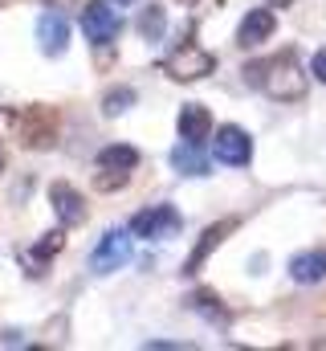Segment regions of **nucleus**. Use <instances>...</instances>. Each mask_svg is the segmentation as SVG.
I'll return each mask as SVG.
<instances>
[{"instance_id":"obj_13","label":"nucleus","mask_w":326,"mask_h":351,"mask_svg":"<svg viewBox=\"0 0 326 351\" xmlns=\"http://www.w3.org/2000/svg\"><path fill=\"white\" fill-rule=\"evenodd\" d=\"M49 200H53V213H58V221H62L66 229L86 221V200H82L70 184H62V180H58V184L49 188Z\"/></svg>"},{"instance_id":"obj_10","label":"nucleus","mask_w":326,"mask_h":351,"mask_svg":"<svg viewBox=\"0 0 326 351\" xmlns=\"http://www.w3.org/2000/svg\"><path fill=\"white\" fill-rule=\"evenodd\" d=\"M66 41H70V21L62 16V12H41V21H37V45L49 53V58H58V53H66Z\"/></svg>"},{"instance_id":"obj_14","label":"nucleus","mask_w":326,"mask_h":351,"mask_svg":"<svg viewBox=\"0 0 326 351\" xmlns=\"http://www.w3.org/2000/svg\"><path fill=\"white\" fill-rule=\"evenodd\" d=\"M290 278L302 282V286L323 282L326 278V250H306V254H298V258L290 262Z\"/></svg>"},{"instance_id":"obj_3","label":"nucleus","mask_w":326,"mask_h":351,"mask_svg":"<svg viewBox=\"0 0 326 351\" xmlns=\"http://www.w3.org/2000/svg\"><path fill=\"white\" fill-rule=\"evenodd\" d=\"M163 70H167V78H175V82H196V78H208V74L216 70V58L204 53V49L188 37V41H179V45L167 53Z\"/></svg>"},{"instance_id":"obj_7","label":"nucleus","mask_w":326,"mask_h":351,"mask_svg":"<svg viewBox=\"0 0 326 351\" xmlns=\"http://www.w3.org/2000/svg\"><path fill=\"white\" fill-rule=\"evenodd\" d=\"M212 156H216L225 168H244V164L253 160V139H249V131H241V127H221L216 139H212Z\"/></svg>"},{"instance_id":"obj_4","label":"nucleus","mask_w":326,"mask_h":351,"mask_svg":"<svg viewBox=\"0 0 326 351\" xmlns=\"http://www.w3.org/2000/svg\"><path fill=\"white\" fill-rule=\"evenodd\" d=\"M179 229H184V217L171 204H151V208L135 213V221H131V233L143 237V241H163V237H171Z\"/></svg>"},{"instance_id":"obj_9","label":"nucleus","mask_w":326,"mask_h":351,"mask_svg":"<svg viewBox=\"0 0 326 351\" xmlns=\"http://www.w3.org/2000/svg\"><path fill=\"white\" fill-rule=\"evenodd\" d=\"M233 229H237V217H225V221L208 225V229H204V237L196 241V250L188 254V262H184V274H200V265L212 258V250H216V245H221V241H225Z\"/></svg>"},{"instance_id":"obj_8","label":"nucleus","mask_w":326,"mask_h":351,"mask_svg":"<svg viewBox=\"0 0 326 351\" xmlns=\"http://www.w3.org/2000/svg\"><path fill=\"white\" fill-rule=\"evenodd\" d=\"M127 258H131V233L110 229V233L94 245V254H90V269H94V274H110V269H118Z\"/></svg>"},{"instance_id":"obj_12","label":"nucleus","mask_w":326,"mask_h":351,"mask_svg":"<svg viewBox=\"0 0 326 351\" xmlns=\"http://www.w3.org/2000/svg\"><path fill=\"white\" fill-rule=\"evenodd\" d=\"M212 135V114L200 106V102H188L184 110H179V139L184 143H196V147H204V139Z\"/></svg>"},{"instance_id":"obj_2","label":"nucleus","mask_w":326,"mask_h":351,"mask_svg":"<svg viewBox=\"0 0 326 351\" xmlns=\"http://www.w3.org/2000/svg\"><path fill=\"white\" fill-rule=\"evenodd\" d=\"M0 139H16L21 147H49L53 114L41 106H0Z\"/></svg>"},{"instance_id":"obj_15","label":"nucleus","mask_w":326,"mask_h":351,"mask_svg":"<svg viewBox=\"0 0 326 351\" xmlns=\"http://www.w3.org/2000/svg\"><path fill=\"white\" fill-rule=\"evenodd\" d=\"M167 160H171V168H179L184 176H208V156L196 143H179Z\"/></svg>"},{"instance_id":"obj_6","label":"nucleus","mask_w":326,"mask_h":351,"mask_svg":"<svg viewBox=\"0 0 326 351\" xmlns=\"http://www.w3.org/2000/svg\"><path fill=\"white\" fill-rule=\"evenodd\" d=\"M118 29H123V21H118V12H114V8H106V0H90V4L82 8V33H86L94 45L114 41V37H118Z\"/></svg>"},{"instance_id":"obj_17","label":"nucleus","mask_w":326,"mask_h":351,"mask_svg":"<svg viewBox=\"0 0 326 351\" xmlns=\"http://www.w3.org/2000/svg\"><path fill=\"white\" fill-rule=\"evenodd\" d=\"M139 33H143V37H151V41H160V37H163V8L147 4V12H143V21H139Z\"/></svg>"},{"instance_id":"obj_16","label":"nucleus","mask_w":326,"mask_h":351,"mask_svg":"<svg viewBox=\"0 0 326 351\" xmlns=\"http://www.w3.org/2000/svg\"><path fill=\"white\" fill-rule=\"evenodd\" d=\"M131 102H135V90H131V86H118V90H110V94L102 98V110H106V114H123Z\"/></svg>"},{"instance_id":"obj_20","label":"nucleus","mask_w":326,"mask_h":351,"mask_svg":"<svg viewBox=\"0 0 326 351\" xmlns=\"http://www.w3.org/2000/svg\"><path fill=\"white\" fill-rule=\"evenodd\" d=\"M118 4H131V0H118Z\"/></svg>"},{"instance_id":"obj_11","label":"nucleus","mask_w":326,"mask_h":351,"mask_svg":"<svg viewBox=\"0 0 326 351\" xmlns=\"http://www.w3.org/2000/svg\"><path fill=\"white\" fill-rule=\"evenodd\" d=\"M273 29H277V16H273L269 8H253V12H244L241 29H237V45L253 49V45L269 41V37H273Z\"/></svg>"},{"instance_id":"obj_1","label":"nucleus","mask_w":326,"mask_h":351,"mask_svg":"<svg viewBox=\"0 0 326 351\" xmlns=\"http://www.w3.org/2000/svg\"><path fill=\"white\" fill-rule=\"evenodd\" d=\"M244 78H249V86L269 94L273 102H302L306 98V74H302V62L294 49H281L265 62H249Z\"/></svg>"},{"instance_id":"obj_19","label":"nucleus","mask_w":326,"mask_h":351,"mask_svg":"<svg viewBox=\"0 0 326 351\" xmlns=\"http://www.w3.org/2000/svg\"><path fill=\"white\" fill-rule=\"evenodd\" d=\"M0 172H4V156H0Z\"/></svg>"},{"instance_id":"obj_18","label":"nucleus","mask_w":326,"mask_h":351,"mask_svg":"<svg viewBox=\"0 0 326 351\" xmlns=\"http://www.w3.org/2000/svg\"><path fill=\"white\" fill-rule=\"evenodd\" d=\"M310 74H314L318 82H326V49H318V53L310 58Z\"/></svg>"},{"instance_id":"obj_5","label":"nucleus","mask_w":326,"mask_h":351,"mask_svg":"<svg viewBox=\"0 0 326 351\" xmlns=\"http://www.w3.org/2000/svg\"><path fill=\"white\" fill-rule=\"evenodd\" d=\"M98 168L110 172V176H98V188H118L127 176L139 168V152L127 147V143H110V147L98 152Z\"/></svg>"}]
</instances>
